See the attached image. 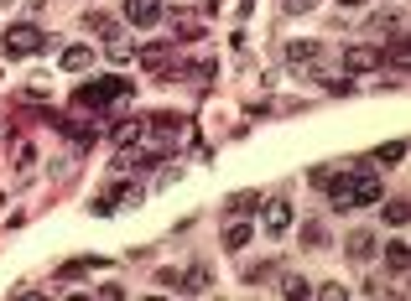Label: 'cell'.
<instances>
[{
    "label": "cell",
    "mask_w": 411,
    "mask_h": 301,
    "mask_svg": "<svg viewBox=\"0 0 411 301\" xmlns=\"http://www.w3.org/2000/svg\"><path fill=\"white\" fill-rule=\"evenodd\" d=\"M380 63L386 58H380L375 47H349V52H344V68L349 73H370V68H380Z\"/></svg>",
    "instance_id": "5"
},
{
    "label": "cell",
    "mask_w": 411,
    "mask_h": 301,
    "mask_svg": "<svg viewBox=\"0 0 411 301\" xmlns=\"http://www.w3.org/2000/svg\"><path fill=\"white\" fill-rule=\"evenodd\" d=\"M282 296H307V280L302 276H286L282 280Z\"/></svg>",
    "instance_id": "17"
},
{
    "label": "cell",
    "mask_w": 411,
    "mask_h": 301,
    "mask_svg": "<svg viewBox=\"0 0 411 301\" xmlns=\"http://www.w3.org/2000/svg\"><path fill=\"white\" fill-rule=\"evenodd\" d=\"M406 260H411V255H406V244L396 239V244L386 249V270H390V276H401V270H406Z\"/></svg>",
    "instance_id": "9"
},
{
    "label": "cell",
    "mask_w": 411,
    "mask_h": 301,
    "mask_svg": "<svg viewBox=\"0 0 411 301\" xmlns=\"http://www.w3.org/2000/svg\"><path fill=\"white\" fill-rule=\"evenodd\" d=\"M286 58L302 68V63H313V58H317V42H292V47H286Z\"/></svg>",
    "instance_id": "11"
},
{
    "label": "cell",
    "mask_w": 411,
    "mask_h": 301,
    "mask_svg": "<svg viewBox=\"0 0 411 301\" xmlns=\"http://www.w3.org/2000/svg\"><path fill=\"white\" fill-rule=\"evenodd\" d=\"M349 255H354V260H370V255H375V234H370V229L349 234Z\"/></svg>",
    "instance_id": "7"
},
{
    "label": "cell",
    "mask_w": 411,
    "mask_h": 301,
    "mask_svg": "<svg viewBox=\"0 0 411 301\" xmlns=\"http://www.w3.org/2000/svg\"><path fill=\"white\" fill-rule=\"evenodd\" d=\"M125 93H130L125 78H99V83H83V89L73 93V104L78 109H105L109 99H125Z\"/></svg>",
    "instance_id": "2"
},
{
    "label": "cell",
    "mask_w": 411,
    "mask_h": 301,
    "mask_svg": "<svg viewBox=\"0 0 411 301\" xmlns=\"http://www.w3.org/2000/svg\"><path fill=\"white\" fill-rule=\"evenodd\" d=\"M333 192V208H359V203H380V197H386V182H380L375 172H344L339 182H323Z\"/></svg>",
    "instance_id": "1"
},
{
    "label": "cell",
    "mask_w": 411,
    "mask_h": 301,
    "mask_svg": "<svg viewBox=\"0 0 411 301\" xmlns=\"http://www.w3.org/2000/svg\"><path fill=\"white\" fill-rule=\"evenodd\" d=\"M250 234H255L250 223H235V229L224 234V244H229V249H245V244H250Z\"/></svg>",
    "instance_id": "12"
},
{
    "label": "cell",
    "mask_w": 411,
    "mask_h": 301,
    "mask_svg": "<svg viewBox=\"0 0 411 301\" xmlns=\"http://www.w3.org/2000/svg\"><path fill=\"white\" fill-rule=\"evenodd\" d=\"M271 270H276V265H271V260H266V265H260V270H245V280H250V286H260V280H271Z\"/></svg>",
    "instance_id": "19"
},
{
    "label": "cell",
    "mask_w": 411,
    "mask_h": 301,
    "mask_svg": "<svg viewBox=\"0 0 411 301\" xmlns=\"http://www.w3.org/2000/svg\"><path fill=\"white\" fill-rule=\"evenodd\" d=\"M286 11H313V0H286Z\"/></svg>",
    "instance_id": "22"
},
{
    "label": "cell",
    "mask_w": 411,
    "mask_h": 301,
    "mask_svg": "<svg viewBox=\"0 0 411 301\" xmlns=\"http://www.w3.org/2000/svg\"><path fill=\"white\" fill-rule=\"evenodd\" d=\"M89 63H94V52H89V47H68V52H63V68H68V73H83Z\"/></svg>",
    "instance_id": "8"
},
{
    "label": "cell",
    "mask_w": 411,
    "mask_h": 301,
    "mask_svg": "<svg viewBox=\"0 0 411 301\" xmlns=\"http://www.w3.org/2000/svg\"><path fill=\"white\" fill-rule=\"evenodd\" d=\"M141 58H146V68H151V73H167V68H172V63H167V58H172L167 47H146Z\"/></svg>",
    "instance_id": "10"
},
{
    "label": "cell",
    "mask_w": 411,
    "mask_h": 301,
    "mask_svg": "<svg viewBox=\"0 0 411 301\" xmlns=\"http://www.w3.org/2000/svg\"><path fill=\"white\" fill-rule=\"evenodd\" d=\"M266 229H271V234H286V229H292V203H282V197H276V203L266 208Z\"/></svg>",
    "instance_id": "6"
},
{
    "label": "cell",
    "mask_w": 411,
    "mask_h": 301,
    "mask_svg": "<svg viewBox=\"0 0 411 301\" xmlns=\"http://www.w3.org/2000/svg\"><path fill=\"white\" fill-rule=\"evenodd\" d=\"M339 5H364V0H339Z\"/></svg>",
    "instance_id": "23"
},
{
    "label": "cell",
    "mask_w": 411,
    "mask_h": 301,
    "mask_svg": "<svg viewBox=\"0 0 411 301\" xmlns=\"http://www.w3.org/2000/svg\"><path fill=\"white\" fill-rule=\"evenodd\" d=\"M141 135H146L141 120H136V125H120V140H125V146H130V140H141Z\"/></svg>",
    "instance_id": "18"
},
{
    "label": "cell",
    "mask_w": 411,
    "mask_h": 301,
    "mask_svg": "<svg viewBox=\"0 0 411 301\" xmlns=\"http://www.w3.org/2000/svg\"><path fill=\"white\" fill-rule=\"evenodd\" d=\"M156 16H162V0H125L130 26H156Z\"/></svg>",
    "instance_id": "4"
},
{
    "label": "cell",
    "mask_w": 411,
    "mask_h": 301,
    "mask_svg": "<svg viewBox=\"0 0 411 301\" xmlns=\"http://www.w3.org/2000/svg\"><path fill=\"white\" fill-rule=\"evenodd\" d=\"M0 5H11V0H0Z\"/></svg>",
    "instance_id": "24"
},
{
    "label": "cell",
    "mask_w": 411,
    "mask_h": 301,
    "mask_svg": "<svg viewBox=\"0 0 411 301\" xmlns=\"http://www.w3.org/2000/svg\"><path fill=\"white\" fill-rule=\"evenodd\" d=\"M317 296H323V301H339L344 286H339V280H328V286H317Z\"/></svg>",
    "instance_id": "21"
},
{
    "label": "cell",
    "mask_w": 411,
    "mask_h": 301,
    "mask_svg": "<svg viewBox=\"0 0 411 301\" xmlns=\"http://www.w3.org/2000/svg\"><path fill=\"white\" fill-rule=\"evenodd\" d=\"M401 156H406V146H401V140H390V146L375 150V161H401Z\"/></svg>",
    "instance_id": "16"
},
{
    "label": "cell",
    "mask_w": 411,
    "mask_h": 301,
    "mask_svg": "<svg viewBox=\"0 0 411 301\" xmlns=\"http://www.w3.org/2000/svg\"><path fill=\"white\" fill-rule=\"evenodd\" d=\"M32 161H36V146L21 140V146H16V172H32Z\"/></svg>",
    "instance_id": "13"
},
{
    "label": "cell",
    "mask_w": 411,
    "mask_h": 301,
    "mask_svg": "<svg viewBox=\"0 0 411 301\" xmlns=\"http://www.w3.org/2000/svg\"><path fill=\"white\" fill-rule=\"evenodd\" d=\"M229 208H235V213H250V208H260V192H235V197H229Z\"/></svg>",
    "instance_id": "14"
},
{
    "label": "cell",
    "mask_w": 411,
    "mask_h": 301,
    "mask_svg": "<svg viewBox=\"0 0 411 301\" xmlns=\"http://www.w3.org/2000/svg\"><path fill=\"white\" fill-rule=\"evenodd\" d=\"M386 219H390V223H406V203H401V197H396V203L386 208Z\"/></svg>",
    "instance_id": "20"
},
{
    "label": "cell",
    "mask_w": 411,
    "mask_h": 301,
    "mask_svg": "<svg viewBox=\"0 0 411 301\" xmlns=\"http://www.w3.org/2000/svg\"><path fill=\"white\" fill-rule=\"evenodd\" d=\"M89 21H94V32L105 36V42H115V36H120V26L109 21V16H99V11H94V16H89Z\"/></svg>",
    "instance_id": "15"
},
{
    "label": "cell",
    "mask_w": 411,
    "mask_h": 301,
    "mask_svg": "<svg viewBox=\"0 0 411 301\" xmlns=\"http://www.w3.org/2000/svg\"><path fill=\"white\" fill-rule=\"evenodd\" d=\"M42 47H48V36H42V26H32V21H21V26L6 32V58H32V52H42Z\"/></svg>",
    "instance_id": "3"
}]
</instances>
